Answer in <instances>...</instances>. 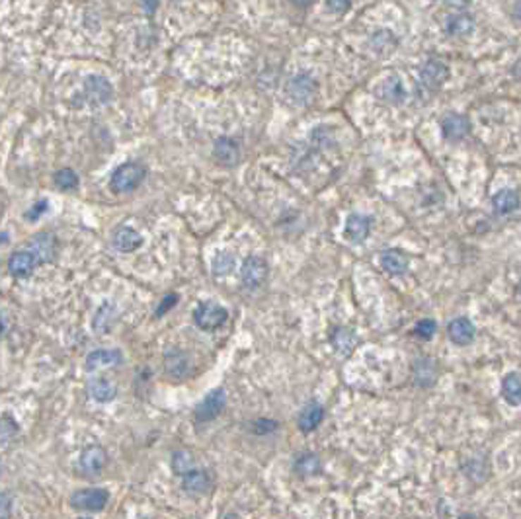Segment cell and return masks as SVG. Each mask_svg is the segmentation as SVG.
Instances as JSON below:
<instances>
[{"mask_svg": "<svg viewBox=\"0 0 521 519\" xmlns=\"http://www.w3.org/2000/svg\"><path fill=\"white\" fill-rule=\"evenodd\" d=\"M145 176H147V168L141 162H125L114 170V174L109 178V188L114 193L135 192L143 184Z\"/></svg>", "mask_w": 521, "mask_h": 519, "instance_id": "obj_1", "label": "cell"}, {"mask_svg": "<svg viewBox=\"0 0 521 519\" xmlns=\"http://www.w3.org/2000/svg\"><path fill=\"white\" fill-rule=\"evenodd\" d=\"M228 319V310L215 301L200 303L194 310L195 326L205 332H213L221 328Z\"/></svg>", "mask_w": 521, "mask_h": 519, "instance_id": "obj_2", "label": "cell"}, {"mask_svg": "<svg viewBox=\"0 0 521 519\" xmlns=\"http://www.w3.org/2000/svg\"><path fill=\"white\" fill-rule=\"evenodd\" d=\"M71 506L78 511H102L109 502V492L106 488H82L71 496Z\"/></svg>", "mask_w": 521, "mask_h": 519, "instance_id": "obj_3", "label": "cell"}, {"mask_svg": "<svg viewBox=\"0 0 521 519\" xmlns=\"http://www.w3.org/2000/svg\"><path fill=\"white\" fill-rule=\"evenodd\" d=\"M227 406V394H225V389H213L211 393H207V396H203V401L195 406L194 416L195 422L200 424H205V422H213L215 418H219V414L225 410Z\"/></svg>", "mask_w": 521, "mask_h": 519, "instance_id": "obj_4", "label": "cell"}, {"mask_svg": "<svg viewBox=\"0 0 521 519\" xmlns=\"http://www.w3.org/2000/svg\"><path fill=\"white\" fill-rule=\"evenodd\" d=\"M268 262L262 256H248L244 260L243 269H240V279H243L244 287L256 289L268 279Z\"/></svg>", "mask_w": 521, "mask_h": 519, "instance_id": "obj_5", "label": "cell"}, {"mask_svg": "<svg viewBox=\"0 0 521 519\" xmlns=\"http://www.w3.org/2000/svg\"><path fill=\"white\" fill-rule=\"evenodd\" d=\"M108 451L102 445H88L85 451L80 453V470L86 477H98L108 465Z\"/></svg>", "mask_w": 521, "mask_h": 519, "instance_id": "obj_6", "label": "cell"}, {"mask_svg": "<svg viewBox=\"0 0 521 519\" xmlns=\"http://www.w3.org/2000/svg\"><path fill=\"white\" fill-rule=\"evenodd\" d=\"M114 88L104 76H88L85 80V96L92 106H102L111 100Z\"/></svg>", "mask_w": 521, "mask_h": 519, "instance_id": "obj_7", "label": "cell"}, {"mask_svg": "<svg viewBox=\"0 0 521 519\" xmlns=\"http://www.w3.org/2000/svg\"><path fill=\"white\" fill-rule=\"evenodd\" d=\"M213 157L221 166L233 168L240 162V147L231 137H219L213 147Z\"/></svg>", "mask_w": 521, "mask_h": 519, "instance_id": "obj_8", "label": "cell"}, {"mask_svg": "<svg viewBox=\"0 0 521 519\" xmlns=\"http://www.w3.org/2000/svg\"><path fill=\"white\" fill-rule=\"evenodd\" d=\"M37 264H39V260H37V256L32 250L14 252L8 260L10 276L18 277V279L32 276V271H34Z\"/></svg>", "mask_w": 521, "mask_h": 519, "instance_id": "obj_9", "label": "cell"}, {"mask_svg": "<svg viewBox=\"0 0 521 519\" xmlns=\"http://www.w3.org/2000/svg\"><path fill=\"white\" fill-rule=\"evenodd\" d=\"M30 250L37 256L39 264L53 262L55 256H57V240H55V236L49 235V233H39V235L32 236V240H30Z\"/></svg>", "mask_w": 521, "mask_h": 519, "instance_id": "obj_10", "label": "cell"}, {"mask_svg": "<svg viewBox=\"0 0 521 519\" xmlns=\"http://www.w3.org/2000/svg\"><path fill=\"white\" fill-rule=\"evenodd\" d=\"M111 244L118 248L119 252H135L137 248L143 246V236L139 235L131 226L121 225L114 231L111 235Z\"/></svg>", "mask_w": 521, "mask_h": 519, "instance_id": "obj_11", "label": "cell"}, {"mask_svg": "<svg viewBox=\"0 0 521 519\" xmlns=\"http://www.w3.org/2000/svg\"><path fill=\"white\" fill-rule=\"evenodd\" d=\"M123 361V353L119 350H94L86 355V369L88 371H96L102 367H116Z\"/></svg>", "mask_w": 521, "mask_h": 519, "instance_id": "obj_12", "label": "cell"}, {"mask_svg": "<svg viewBox=\"0 0 521 519\" xmlns=\"http://www.w3.org/2000/svg\"><path fill=\"white\" fill-rule=\"evenodd\" d=\"M182 486H184L185 492H190V494H195V496H202V494H207V492H209L211 486H213V480H211L209 472H207V470L192 469L190 472H185L184 477H182Z\"/></svg>", "mask_w": 521, "mask_h": 519, "instance_id": "obj_13", "label": "cell"}, {"mask_svg": "<svg viewBox=\"0 0 521 519\" xmlns=\"http://www.w3.org/2000/svg\"><path fill=\"white\" fill-rule=\"evenodd\" d=\"M86 391L90 394V398L96 402H111L118 396V385L114 381H109L106 377H94L88 381Z\"/></svg>", "mask_w": 521, "mask_h": 519, "instance_id": "obj_14", "label": "cell"}, {"mask_svg": "<svg viewBox=\"0 0 521 519\" xmlns=\"http://www.w3.org/2000/svg\"><path fill=\"white\" fill-rule=\"evenodd\" d=\"M447 336L455 346H469L474 340V324L465 317L451 320L447 326Z\"/></svg>", "mask_w": 521, "mask_h": 519, "instance_id": "obj_15", "label": "cell"}, {"mask_svg": "<svg viewBox=\"0 0 521 519\" xmlns=\"http://www.w3.org/2000/svg\"><path fill=\"white\" fill-rule=\"evenodd\" d=\"M371 225L373 221L367 215H360V213H352L348 221H345V236L352 243H363L371 233Z\"/></svg>", "mask_w": 521, "mask_h": 519, "instance_id": "obj_16", "label": "cell"}, {"mask_svg": "<svg viewBox=\"0 0 521 519\" xmlns=\"http://www.w3.org/2000/svg\"><path fill=\"white\" fill-rule=\"evenodd\" d=\"M469 129H471L469 119L465 116H459V114H449L441 121V131H443V137L447 141H461L462 137H467Z\"/></svg>", "mask_w": 521, "mask_h": 519, "instance_id": "obj_17", "label": "cell"}, {"mask_svg": "<svg viewBox=\"0 0 521 519\" xmlns=\"http://www.w3.org/2000/svg\"><path fill=\"white\" fill-rule=\"evenodd\" d=\"M330 343L332 348L336 350L338 355L342 358H350L353 353V350L357 348V336L353 334L350 328H336L332 330V336H330Z\"/></svg>", "mask_w": 521, "mask_h": 519, "instance_id": "obj_18", "label": "cell"}, {"mask_svg": "<svg viewBox=\"0 0 521 519\" xmlns=\"http://www.w3.org/2000/svg\"><path fill=\"white\" fill-rule=\"evenodd\" d=\"M447 76H449V68L441 61H428L420 68L422 83L428 88H439L447 80Z\"/></svg>", "mask_w": 521, "mask_h": 519, "instance_id": "obj_19", "label": "cell"}, {"mask_svg": "<svg viewBox=\"0 0 521 519\" xmlns=\"http://www.w3.org/2000/svg\"><path fill=\"white\" fill-rule=\"evenodd\" d=\"M317 92V84L312 80L311 76L307 75H299L295 76L291 84H289V96L293 98L297 104H309L311 98Z\"/></svg>", "mask_w": 521, "mask_h": 519, "instance_id": "obj_20", "label": "cell"}, {"mask_svg": "<svg viewBox=\"0 0 521 519\" xmlns=\"http://www.w3.org/2000/svg\"><path fill=\"white\" fill-rule=\"evenodd\" d=\"M322 420H324V408L320 406L319 402H309L299 414L297 424H299V429L303 434H311L322 424Z\"/></svg>", "mask_w": 521, "mask_h": 519, "instance_id": "obj_21", "label": "cell"}, {"mask_svg": "<svg viewBox=\"0 0 521 519\" xmlns=\"http://www.w3.org/2000/svg\"><path fill=\"white\" fill-rule=\"evenodd\" d=\"M492 205H494V209H496V213H500V215H510L513 211L520 209L521 205L520 193H517V190H512V188H504V190H500V192L494 193Z\"/></svg>", "mask_w": 521, "mask_h": 519, "instance_id": "obj_22", "label": "cell"}, {"mask_svg": "<svg viewBox=\"0 0 521 519\" xmlns=\"http://www.w3.org/2000/svg\"><path fill=\"white\" fill-rule=\"evenodd\" d=\"M164 369L170 377L184 379L190 371V363H188L185 353H182L180 350H168L164 355Z\"/></svg>", "mask_w": 521, "mask_h": 519, "instance_id": "obj_23", "label": "cell"}, {"mask_svg": "<svg viewBox=\"0 0 521 519\" xmlns=\"http://www.w3.org/2000/svg\"><path fill=\"white\" fill-rule=\"evenodd\" d=\"M381 266L391 276H403L408 269V258L400 250H385L381 254Z\"/></svg>", "mask_w": 521, "mask_h": 519, "instance_id": "obj_24", "label": "cell"}, {"mask_svg": "<svg viewBox=\"0 0 521 519\" xmlns=\"http://www.w3.org/2000/svg\"><path fill=\"white\" fill-rule=\"evenodd\" d=\"M502 396L510 406H521V373H508L502 381Z\"/></svg>", "mask_w": 521, "mask_h": 519, "instance_id": "obj_25", "label": "cell"}, {"mask_svg": "<svg viewBox=\"0 0 521 519\" xmlns=\"http://www.w3.org/2000/svg\"><path fill=\"white\" fill-rule=\"evenodd\" d=\"M295 472L301 477H314L320 472V459L314 453H305L299 455V459L295 460Z\"/></svg>", "mask_w": 521, "mask_h": 519, "instance_id": "obj_26", "label": "cell"}, {"mask_svg": "<svg viewBox=\"0 0 521 519\" xmlns=\"http://www.w3.org/2000/svg\"><path fill=\"white\" fill-rule=\"evenodd\" d=\"M53 182L55 185L63 190V192H73L78 188L80 184V180H78V174H76L73 168H63V170H57L55 174H53Z\"/></svg>", "mask_w": 521, "mask_h": 519, "instance_id": "obj_27", "label": "cell"}, {"mask_svg": "<svg viewBox=\"0 0 521 519\" xmlns=\"http://www.w3.org/2000/svg\"><path fill=\"white\" fill-rule=\"evenodd\" d=\"M194 469V455L185 449H178L172 453V470L178 477H184L185 472Z\"/></svg>", "mask_w": 521, "mask_h": 519, "instance_id": "obj_28", "label": "cell"}, {"mask_svg": "<svg viewBox=\"0 0 521 519\" xmlns=\"http://www.w3.org/2000/svg\"><path fill=\"white\" fill-rule=\"evenodd\" d=\"M404 92L403 88V83H400V78L398 76H391L387 83H383V98L388 102H393V104H400L404 100Z\"/></svg>", "mask_w": 521, "mask_h": 519, "instance_id": "obj_29", "label": "cell"}, {"mask_svg": "<svg viewBox=\"0 0 521 519\" xmlns=\"http://www.w3.org/2000/svg\"><path fill=\"white\" fill-rule=\"evenodd\" d=\"M211 269L215 276H228L235 269V256L231 252H217V256L213 258Z\"/></svg>", "mask_w": 521, "mask_h": 519, "instance_id": "obj_30", "label": "cell"}, {"mask_svg": "<svg viewBox=\"0 0 521 519\" xmlns=\"http://www.w3.org/2000/svg\"><path fill=\"white\" fill-rule=\"evenodd\" d=\"M18 432H20V426L16 420L8 414L0 416V444H6L12 437H16Z\"/></svg>", "mask_w": 521, "mask_h": 519, "instance_id": "obj_31", "label": "cell"}, {"mask_svg": "<svg viewBox=\"0 0 521 519\" xmlns=\"http://www.w3.org/2000/svg\"><path fill=\"white\" fill-rule=\"evenodd\" d=\"M472 18L469 14H459V16H453L451 18V22H449V34L453 35H465L469 34L472 30Z\"/></svg>", "mask_w": 521, "mask_h": 519, "instance_id": "obj_32", "label": "cell"}, {"mask_svg": "<svg viewBox=\"0 0 521 519\" xmlns=\"http://www.w3.org/2000/svg\"><path fill=\"white\" fill-rule=\"evenodd\" d=\"M437 332V322L431 319H424L416 324V334L420 336L422 340H431Z\"/></svg>", "mask_w": 521, "mask_h": 519, "instance_id": "obj_33", "label": "cell"}, {"mask_svg": "<svg viewBox=\"0 0 521 519\" xmlns=\"http://www.w3.org/2000/svg\"><path fill=\"white\" fill-rule=\"evenodd\" d=\"M178 299H180V297H178L176 293H174V295H166V297H164V299L160 301L159 309H157V312H154V317H157V319H160V317H164V315H166V312H168L170 309H174V307H176Z\"/></svg>", "mask_w": 521, "mask_h": 519, "instance_id": "obj_34", "label": "cell"}, {"mask_svg": "<svg viewBox=\"0 0 521 519\" xmlns=\"http://www.w3.org/2000/svg\"><path fill=\"white\" fill-rule=\"evenodd\" d=\"M47 209H49V201L47 200L37 201L34 207H32V211H27V213H25V219H27V221H37V219L42 217L43 213H47Z\"/></svg>", "mask_w": 521, "mask_h": 519, "instance_id": "obj_35", "label": "cell"}, {"mask_svg": "<svg viewBox=\"0 0 521 519\" xmlns=\"http://www.w3.org/2000/svg\"><path fill=\"white\" fill-rule=\"evenodd\" d=\"M352 6V0H326V8L334 14H344Z\"/></svg>", "mask_w": 521, "mask_h": 519, "instance_id": "obj_36", "label": "cell"}, {"mask_svg": "<svg viewBox=\"0 0 521 519\" xmlns=\"http://www.w3.org/2000/svg\"><path fill=\"white\" fill-rule=\"evenodd\" d=\"M276 427H278V422H274V420H256L254 422V432L256 434H269Z\"/></svg>", "mask_w": 521, "mask_h": 519, "instance_id": "obj_37", "label": "cell"}, {"mask_svg": "<svg viewBox=\"0 0 521 519\" xmlns=\"http://www.w3.org/2000/svg\"><path fill=\"white\" fill-rule=\"evenodd\" d=\"M12 515V498L6 492H0V518Z\"/></svg>", "mask_w": 521, "mask_h": 519, "instance_id": "obj_38", "label": "cell"}, {"mask_svg": "<svg viewBox=\"0 0 521 519\" xmlns=\"http://www.w3.org/2000/svg\"><path fill=\"white\" fill-rule=\"evenodd\" d=\"M143 6L149 14H152L154 10L159 8V0H143Z\"/></svg>", "mask_w": 521, "mask_h": 519, "instance_id": "obj_39", "label": "cell"}, {"mask_svg": "<svg viewBox=\"0 0 521 519\" xmlns=\"http://www.w3.org/2000/svg\"><path fill=\"white\" fill-rule=\"evenodd\" d=\"M291 2H293V4H297V6H309L312 0H291Z\"/></svg>", "mask_w": 521, "mask_h": 519, "instance_id": "obj_40", "label": "cell"}, {"mask_svg": "<svg viewBox=\"0 0 521 519\" xmlns=\"http://www.w3.org/2000/svg\"><path fill=\"white\" fill-rule=\"evenodd\" d=\"M4 332V319H2V315H0V336Z\"/></svg>", "mask_w": 521, "mask_h": 519, "instance_id": "obj_41", "label": "cell"}, {"mask_svg": "<svg viewBox=\"0 0 521 519\" xmlns=\"http://www.w3.org/2000/svg\"><path fill=\"white\" fill-rule=\"evenodd\" d=\"M520 293H521V285H520Z\"/></svg>", "mask_w": 521, "mask_h": 519, "instance_id": "obj_42", "label": "cell"}]
</instances>
